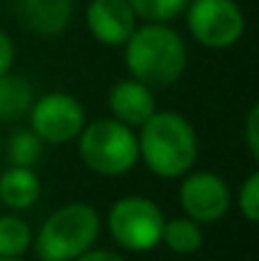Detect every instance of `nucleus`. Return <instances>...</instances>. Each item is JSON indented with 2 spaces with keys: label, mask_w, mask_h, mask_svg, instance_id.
I'll list each match as a JSON object with an SVG mask.
<instances>
[{
  "label": "nucleus",
  "mask_w": 259,
  "mask_h": 261,
  "mask_svg": "<svg viewBox=\"0 0 259 261\" xmlns=\"http://www.w3.org/2000/svg\"><path fill=\"white\" fill-rule=\"evenodd\" d=\"M137 155L158 177L175 180L193 170L198 158V137L185 114L155 109L137 135Z\"/></svg>",
  "instance_id": "nucleus-1"
},
{
  "label": "nucleus",
  "mask_w": 259,
  "mask_h": 261,
  "mask_svg": "<svg viewBox=\"0 0 259 261\" xmlns=\"http://www.w3.org/2000/svg\"><path fill=\"white\" fill-rule=\"evenodd\" d=\"M185 64V41L168 23L137 25L125 43V66L130 76L150 89L175 84L183 76Z\"/></svg>",
  "instance_id": "nucleus-2"
},
{
  "label": "nucleus",
  "mask_w": 259,
  "mask_h": 261,
  "mask_svg": "<svg viewBox=\"0 0 259 261\" xmlns=\"http://www.w3.org/2000/svg\"><path fill=\"white\" fill-rule=\"evenodd\" d=\"M102 231V218L89 203H66L56 208L36 233L38 261H74L89 251Z\"/></svg>",
  "instance_id": "nucleus-3"
},
{
  "label": "nucleus",
  "mask_w": 259,
  "mask_h": 261,
  "mask_svg": "<svg viewBox=\"0 0 259 261\" xmlns=\"http://www.w3.org/2000/svg\"><path fill=\"white\" fill-rule=\"evenodd\" d=\"M77 140L82 163L91 173L104 177L130 173L140 160L135 129L117 122L114 117H102L84 124Z\"/></svg>",
  "instance_id": "nucleus-4"
},
{
  "label": "nucleus",
  "mask_w": 259,
  "mask_h": 261,
  "mask_svg": "<svg viewBox=\"0 0 259 261\" xmlns=\"http://www.w3.org/2000/svg\"><path fill=\"white\" fill-rule=\"evenodd\" d=\"M163 226V208L145 195H125L114 200L107 213V228L112 241L130 254H145L160 246Z\"/></svg>",
  "instance_id": "nucleus-5"
},
{
  "label": "nucleus",
  "mask_w": 259,
  "mask_h": 261,
  "mask_svg": "<svg viewBox=\"0 0 259 261\" xmlns=\"http://www.w3.org/2000/svg\"><path fill=\"white\" fill-rule=\"evenodd\" d=\"M185 23L191 36L206 48H229L239 43L247 28L244 10L237 0H191Z\"/></svg>",
  "instance_id": "nucleus-6"
},
{
  "label": "nucleus",
  "mask_w": 259,
  "mask_h": 261,
  "mask_svg": "<svg viewBox=\"0 0 259 261\" xmlns=\"http://www.w3.org/2000/svg\"><path fill=\"white\" fill-rule=\"evenodd\" d=\"M28 122L43 145H66L86 124L84 107L66 91H49L28 109Z\"/></svg>",
  "instance_id": "nucleus-7"
},
{
  "label": "nucleus",
  "mask_w": 259,
  "mask_h": 261,
  "mask_svg": "<svg viewBox=\"0 0 259 261\" xmlns=\"http://www.w3.org/2000/svg\"><path fill=\"white\" fill-rule=\"evenodd\" d=\"M178 200L183 216L196 221L198 226L219 223L231 208L229 182L211 170H191L183 175L178 188Z\"/></svg>",
  "instance_id": "nucleus-8"
},
{
  "label": "nucleus",
  "mask_w": 259,
  "mask_h": 261,
  "mask_svg": "<svg viewBox=\"0 0 259 261\" xmlns=\"http://www.w3.org/2000/svg\"><path fill=\"white\" fill-rule=\"evenodd\" d=\"M84 20L91 38L104 46H125L137 28V15L127 0H91Z\"/></svg>",
  "instance_id": "nucleus-9"
},
{
  "label": "nucleus",
  "mask_w": 259,
  "mask_h": 261,
  "mask_svg": "<svg viewBox=\"0 0 259 261\" xmlns=\"http://www.w3.org/2000/svg\"><path fill=\"white\" fill-rule=\"evenodd\" d=\"M107 107L117 122H122L132 129L140 127L158 109L153 89L143 82H135V79H122V82L112 84L109 94H107Z\"/></svg>",
  "instance_id": "nucleus-10"
},
{
  "label": "nucleus",
  "mask_w": 259,
  "mask_h": 261,
  "mask_svg": "<svg viewBox=\"0 0 259 261\" xmlns=\"http://www.w3.org/2000/svg\"><path fill=\"white\" fill-rule=\"evenodd\" d=\"M15 13L28 31L59 36L74 15V0H15Z\"/></svg>",
  "instance_id": "nucleus-11"
},
{
  "label": "nucleus",
  "mask_w": 259,
  "mask_h": 261,
  "mask_svg": "<svg viewBox=\"0 0 259 261\" xmlns=\"http://www.w3.org/2000/svg\"><path fill=\"white\" fill-rule=\"evenodd\" d=\"M41 198V180L33 168L10 165L0 175V200L13 211H26Z\"/></svg>",
  "instance_id": "nucleus-12"
},
{
  "label": "nucleus",
  "mask_w": 259,
  "mask_h": 261,
  "mask_svg": "<svg viewBox=\"0 0 259 261\" xmlns=\"http://www.w3.org/2000/svg\"><path fill=\"white\" fill-rule=\"evenodd\" d=\"M33 104L31 84L15 74L0 76V122H13L28 114Z\"/></svg>",
  "instance_id": "nucleus-13"
},
{
  "label": "nucleus",
  "mask_w": 259,
  "mask_h": 261,
  "mask_svg": "<svg viewBox=\"0 0 259 261\" xmlns=\"http://www.w3.org/2000/svg\"><path fill=\"white\" fill-rule=\"evenodd\" d=\"M160 244H166L173 254L180 256H191L203 246V226H198L196 221L180 216V218H166L163 226V239Z\"/></svg>",
  "instance_id": "nucleus-14"
},
{
  "label": "nucleus",
  "mask_w": 259,
  "mask_h": 261,
  "mask_svg": "<svg viewBox=\"0 0 259 261\" xmlns=\"http://www.w3.org/2000/svg\"><path fill=\"white\" fill-rule=\"evenodd\" d=\"M5 160L15 168H33L43 158V142L36 137L31 127H18L3 140Z\"/></svg>",
  "instance_id": "nucleus-15"
},
{
  "label": "nucleus",
  "mask_w": 259,
  "mask_h": 261,
  "mask_svg": "<svg viewBox=\"0 0 259 261\" xmlns=\"http://www.w3.org/2000/svg\"><path fill=\"white\" fill-rule=\"evenodd\" d=\"M33 244V231L31 226L18 218L15 213L0 216V256L3 259H15L23 256Z\"/></svg>",
  "instance_id": "nucleus-16"
},
{
  "label": "nucleus",
  "mask_w": 259,
  "mask_h": 261,
  "mask_svg": "<svg viewBox=\"0 0 259 261\" xmlns=\"http://www.w3.org/2000/svg\"><path fill=\"white\" fill-rule=\"evenodd\" d=\"M132 13L145 23H171L178 18L191 0H127Z\"/></svg>",
  "instance_id": "nucleus-17"
},
{
  "label": "nucleus",
  "mask_w": 259,
  "mask_h": 261,
  "mask_svg": "<svg viewBox=\"0 0 259 261\" xmlns=\"http://www.w3.org/2000/svg\"><path fill=\"white\" fill-rule=\"evenodd\" d=\"M239 211L249 223L259 221V173L252 170L239 188Z\"/></svg>",
  "instance_id": "nucleus-18"
},
{
  "label": "nucleus",
  "mask_w": 259,
  "mask_h": 261,
  "mask_svg": "<svg viewBox=\"0 0 259 261\" xmlns=\"http://www.w3.org/2000/svg\"><path fill=\"white\" fill-rule=\"evenodd\" d=\"M244 142L252 155V160H259V107L252 104L244 117Z\"/></svg>",
  "instance_id": "nucleus-19"
},
{
  "label": "nucleus",
  "mask_w": 259,
  "mask_h": 261,
  "mask_svg": "<svg viewBox=\"0 0 259 261\" xmlns=\"http://www.w3.org/2000/svg\"><path fill=\"white\" fill-rule=\"evenodd\" d=\"M13 64H15V43L5 31H0V76L10 74Z\"/></svg>",
  "instance_id": "nucleus-20"
},
{
  "label": "nucleus",
  "mask_w": 259,
  "mask_h": 261,
  "mask_svg": "<svg viewBox=\"0 0 259 261\" xmlns=\"http://www.w3.org/2000/svg\"><path fill=\"white\" fill-rule=\"evenodd\" d=\"M74 261H127L122 254H117V251H112V249H89L84 251L82 256H77Z\"/></svg>",
  "instance_id": "nucleus-21"
},
{
  "label": "nucleus",
  "mask_w": 259,
  "mask_h": 261,
  "mask_svg": "<svg viewBox=\"0 0 259 261\" xmlns=\"http://www.w3.org/2000/svg\"><path fill=\"white\" fill-rule=\"evenodd\" d=\"M0 261H26V259H20V256H15V259H3V256H0Z\"/></svg>",
  "instance_id": "nucleus-22"
},
{
  "label": "nucleus",
  "mask_w": 259,
  "mask_h": 261,
  "mask_svg": "<svg viewBox=\"0 0 259 261\" xmlns=\"http://www.w3.org/2000/svg\"><path fill=\"white\" fill-rule=\"evenodd\" d=\"M0 155H3V132H0Z\"/></svg>",
  "instance_id": "nucleus-23"
}]
</instances>
